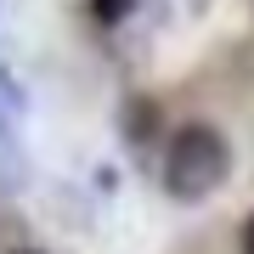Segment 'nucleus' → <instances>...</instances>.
<instances>
[{"instance_id":"f257e3e1","label":"nucleus","mask_w":254,"mask_h":254,"mask_svg":"<svg viewBox=\"0 0 254 254\" xmlns=\"http://www.w3.org/2000/svg\"><path fill=\"white\" fill-rule=\"evenodd\" d=\"M226 170H232L226 136L209 125H187V130H175L170 153H164V192L181 203H198L226 181Z\"/></svg>"},{"instance_id":"f03ea898","label":"nucleus","mask_w":254,"mask_h":254,"mask_svg":"<svg viewBox=\"0 0 254 254\" xmlns=\"http://www.w3.org/2000/svg\"><path fill=\"white\" fill-rule=\"evenodd\" d=\"M23 113H28L23 85L0 68V192H17L28 181V164H23Z\"/></svg>"},{"instance_id":"7ed1b4c3","label":"nucleus","mask_w":254,"mask_h":254,"mask_svg":"<svg viewBox=\"0 0 254 254\" xmlns=\"http://www.w3.org/2000/svg\"><path fill=\"white\" fill-rule=\"evenodd\" d=\"M141 0H91V11H96V23H125L130 11H136Z\"/></svg>"},{"instance_id":"20e7f679","label":"nucleus","mask_w":254,"mask_h":254,"mask_svg":"<svg viewBox=\"0 0 254 254\" xmlns=\"http://www.w3.org/2000/svg\"><path fill=\"white\" fill-rule=\"evenodd\" d=\"M243 254H254V215H249V226H243Z\"/></svg>"},{"instance_id":"39448f33","label":"nucleus","mask_w":254,"mask_h":254,"mask_svg":"<svg viewBox=\"0 0 254 254\" xmlns=\"http://www.w3.org/2000/svg\"><path fill=\"white\" fill-rule=\"evenodd\" d=\"M11 254H40V249H11Z\"/></svg>"}]
</instances>
